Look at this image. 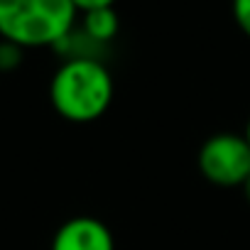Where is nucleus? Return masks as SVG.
I'll return each mask as SVG.
<instances>
[{
	"label": "nucleus",
	"instance_id": "obj_1",
	"mask_svg": "<svg viewBox=\"0 0 250 250\" xmlns=\"http://www.w3.org/2000/svg\"><path fill=\"white\" fill-rule=\"evenodd\" d=\"M113 76L96 57L66 59L52 76L49 101L69 123H93L113 103Z\"/></svg>",
	"mask_w": 250,
	"mask_h": 250
},
{
	"label": "nucleus",
	"instance_id": "obj_2",
	"mask_svg": "<svg viewBox=\"0 0 250 250\" xmlns=\"http://www.w3.org/2000/svg\"><path fill=\"white\" fill-rule=\"evenodd\" d=\"M74 25L71 0H0V37L22 49L57 47Z\"/></svg>",
	"mask_w": 250,
	"mask_h": 250
},
{
	"label": "nucleus",
	"instance_id": "obj_3",
	"mask_svg": "<svg viewBox=\"0 0 250 250\" xmlns=\"http://www.w3.org/2000/svg\"><path fill=\"white\" fill-rule=\"evenodd\" d=\"M199 169L216 187H243L250 174V145L245 135H211L199 150Z\"/></svg>",
	"mask_w": 250,
	"mask_h": 250
},
{
	"label": "nucleus",
	"instance_id": "obj_4",
	"mask_svg": "<svg viewBox=\"0 0 250 250\" xmlns=\"http://www.w3.org/2000/svg\"><path fill=\"white\" fill-rule=\"evenodd\" d=\"M52 250H115V240L103 221L93 216H76L59 226Z\"/></svg>",
	"mask_w": 250,
	"mask_h": 250
},
{
	"label": "nucleus",
	"instance_id": "obj_5",
	"mask_svg": "<svg viewBox=\"0 0 250 250\" xmlns=\"http://www.w3.org/2000/svg\"><path fill=\"white\" fill-rule=\"evenodd\" d=\"M81 32L96 42V44H105L118 35V15L113 8H98L91 13H83V25Z\"/></svg>",
	"mask_w": 250,
	"mask_h": 250
},
{
	"label": "nucleus",
	"instance_id": "obj_6",
	"mask_svg": "<svg viewBox=\"0 0 250 250\" xmlns=\"http://www.w3.org/2000/svg\"><path fill=\"white\" fill-rule=\"evenodd\" d=\"M22 62V47L13 44V42H0V71H10Z\"/></svg>",
	"mask_w": 250,
	"mask_h": 250
},
{
	"label": "nucleus",
	"instance_id": "obj_7",
	"mask_svg": "<svg viewBox=\"0 0 250 250\" xmlns=\"http://www.w3.org/2000/svg\"><path fill=\"white\" fill-rule=\"evenodd\" d=\"M233 18L245 37H250V0H233Z\"/></svg>",
	"mask_w": 250,
	"mask_h": 250
},
{
	"label": "nucleus",
	"instance_id": "obj_8",
	"mask_svg": "<svg viewBox=\"0 0 250 250\" xmlns=\"http://www.w3.org/2000/svg\"><path fill=\"white\" fill-rule=\"evenodd\" d=\"M76 13H91V10H98V8H113L115 0H71Z\"/></svg>",
	"mask_w": 250,
	"mask_h": 250
},
{
	"label": "nucleus",
	"instance_id": "obj_9",
	"mask_svg": "<svg viewBox=\"0 0 250 250\" xmlns=\"http://www.w3.org/2000/svg\"><path fill=\"white\" fill-rule=\"evenodd\" d=\"M240 189H243V194H245V201L250 204V174H248V179L243 182V187H240Z\"/></svg>",
	"mask_w": 250,
	"mask_h": 250
},
{
	"label": "nucleus",
	"instance_id": "obj_10",
	"mask_svg": "<svg viewBox=\"0 0 250 250\" xmlns=\"http://www.w3.org/2000/svg\"><path fill=\"white\" fill-rule=\"evenodd\" d=\"M243 135H245V140H248V145H250V120H248V125H245V133H243Z\"/></svg>",
	"mask_w": 250,
	"mask_h": 250
}]
</instances>
